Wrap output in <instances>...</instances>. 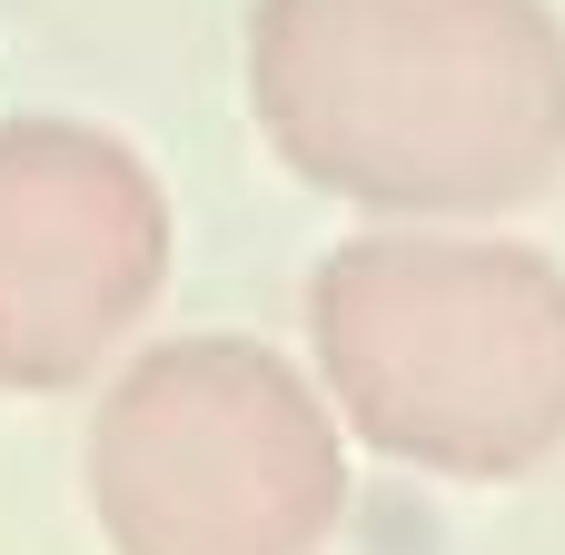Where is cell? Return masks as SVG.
Here are the masks:
<instances>
[{
    "label": "cell",
    "instance_id": "6da1fadb",
    "mask_svg": "<svg viewBox=\"0 0 565 555\" xmlns=\"http://www.w3.org/2000/svg\"><path fill=\"white\" fill-rule=\"evenodd\" d=\"M268 149L377 218H507L565 179V20L546 0H258Z\"/></svg>",
    "mask_w": 565,
    "mask_h": 555
},
{
    "label": "cell",
    "instance_id": "7a4b0ae2",
    "mask_svg": "<svg viewBox=\"0 0 565 555\" xmlns=\"http://www.w3.org/2000/svg\"><path fill=\"white\" fill-rule=\"evenodd\" d=\"M318 397L417 477L507 487L565 447V268L526 238L397 218L308 278Z\"/></svg>",
    "mask_w": 565,
    "mask_h": 555
},
{
    "label": "cell",
    "instance_id": "3957f363",
    "mask_svg": "<svg viewBox=\"0 0 565 555\" xmlns=\"http://www.w3.org/2000/svg\"><path fill=\"white\" fill-rule=\"evenodd\" d=\"M109 555H318L348 516V427L258 338L139 348L79 447Z\"/></svg>",
    "mask_w": 565,
    "mask_h": 555
},
{
    "label": "cell",
    "instance_id": "277c9868",
    "mask_svg": "<svg viewBox=\"0 0 565 555\" xmlns=\"http://www.w3.org/2000/svg\"><path fill=\"white\" fill-rule=\"evenodd\" d=\"M169 189L89 119L0 129V397L89 387L169 288Z\"/></svg>",
    "mask_w": 565,
    "mask_h": 555
}]
</instances>
